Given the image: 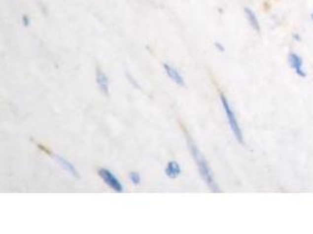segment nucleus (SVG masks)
I'll list each match as a JSON object with an SVG mask.
<instances>
[{
	"instance_id": "f257e3e1",
	"label": "nucleus",
	"mask_w": 313,
	"mask_h": 234,
	"mask_svg": "<svg viewBox=\"0 0 313 234\" xmlns=\"http://www.w3.org/2000/svg\"><path fill=\"white\" fill-rule=\"evenodd\" d=\"M187 144H188L189 151H190L191 156H193L195 164H196V167L198 168L200 176L203 179V182L206 183V185L209 187L212 192H221V189H219L218 184L216 183L212 170L210 168L209 164H208L207 159L204 158V156L202 152H201V150L197 148V145L195 144L194 140L189 137L188 134H187Z\"/></svg>"
},
{
	"instance_id": "f03ea898",
	"label": "nucleus",
	"mask_w": 313,
	"mask_h": 234,
	"mask_svg": "<svg viewBox=\"0 0 313 234\" xmlns=\"http://www.w3.org/2000/svg\"><path fill=\"white\" fill-rule=\"evenodd\" d=\"M219 98H221V103H222L223 110H224L225 117H227V121H228V123H229V127H230V129H231L232 135L235 136V138L237 139V142H240L241 144H243V143H244L243 131H242V129H241L240 123H238L236 114H235V111L232 110V107H231L230 102L228 101L227 96H225L224 94H221V95H219Z\"/></svg>"
},
{
	"instance_id": "7ed1b4c3",
	"label": "nucleus",
	"mask_w": 313,
	"mask_h": 234,
	"mask_svg": "<svg viewBox=\"0 0 313 234\" xmlns=\"http://www.w3.org/2000/svg\"><path fill=\"white\" fill-rule=\"evenodd\" d=\"M98 174H99V177H100L102 179V182L106 184V185L109 187V189L113 190V191H115V192L125 191V186H123V184L120 182L119 178H117L115 174L111 172L109 168H104V167L99 168Z\"/></svg>"
},
{
	"instance_id": "20e7f679",
	"label": "nucleus",
	"mask_w": 313,
	"mask_h": 234,
	"mask_svg": "<svg viewBox=\"0 0 313 234\" xmlns=\"http://www.w3.org/2000/svg\"><path fill=\"white\" fill-rule=\"evenodd\" d=\"M163 69H164V73L167 74V76H168L174 83H176L179 87L185 86V80L183 75L179 73L177 68H175L174 66L169 64H163Z\"/></svg>"
},
{
	"instance_id": "39448f33",
	"label": "nucleus",
	"mask_w": 313,
	"mask_h": 234,
	"mask_svg": "<svg viewBox=\"0 0 313 234\" xmlns=\"http://www.w3.org/2000/svg\"><path fill=\"white\" fill-rule=\"evenodd\" d=\"M287 61H289L290 67L296 71L297 75H299L300 77L306 76V73L303 67V59L300 58L299 55L294 54V53H291V54L289 55V59H287Z\"/></svg>"
},
{
	"instance_id": "423d86ee",
	"label": "nucleus",
	"mask_w": 313,
	"mask_h": 234,
	"mask_svg": "<svg viewBox=\"0 0 313 234\" xmlns=\"http://www.w3.org/2000/svg\"><path fill=\"white\" fill-rule=\"evenodd\" d=\"M52 157L55 159V162H57V163L60 165L65 171H66V172L72 174L73 177L79 178V172H77L75 167H74L70 161H67V159H65L64 157H61L60 155H57V154H52Z\"/></svg>"
},
{
	"instance_id": "0eeeda50",
	"label": "nucleus",
	"mask_w": 313,
	"mask_h": 234,
	"mask_svg": "<svg viewBox=\"0 0 313 234\" xmlns=\"http://www.w3.org/2000/svg\"><path fill=\"white\" fill-rule=\"evenodd\" d=\"M97 84L104 96H109V79L101 69L97 70Z\"/></svg>"
},
{
	"instance_id": "6e6552de",
	"label": "nucleus",
	"mask_w": 313,
	"mask_h": 234,
	"mask_svg": "<svg viewBox=\"0 0 313 234\" xmlns=\"http://www.w3.org/2000/svg\"><path fill=\"white\" fill-rule=\"evenodd\" d=\"M164 173H166L167 177L175 179V178H177L179 174L182 173L181 165L176 161H169L168 163H167L166 167H164Z\"/></svg>"
},
{
	"instance_id": "1a4fd4ad",
	"label": "nucleus",
	"mask_w": 313,
	"mask_h": 234,
	"mask_svg": "<svg viewBox=\"0 0 313 234\" xmlns=\"http://www.w3.org/2000/svg\"><path fill=\"white\" fill-rule=\"evenodd\" d=\"M244 13H245V17L247 19V21H249L250 26L252 27L256 32H260V25H259L258 18H257V15L255 14V12L249 7H245L244 8Z\"/></svg>"
},
{
	"instance_id": "9d476101",
	"label": "nucleus",
	"mask_w": 313,
	"mask_h": 234,
	"mask_svg": "<svg viewBox=\"0 0 313 234\" xmlns=\"http://www.w3.org/2000/svg\"><path fill=\"white\" fill-rule=\"evenodd\" d=\"M129 179H130V182L134 184V185H139V184L141 183L140 173L135 172V171H134V172H130L129 173Z\"/></svg>"
},
{
	"instance_id": "9b49d317",
	"label": "nucleus",
	"mask_w": 313,
	"mask_h": 234,
	"mask_svg": "<svg viewBox=\"0 0 313 234\" xmlns=\"http://www.w3.org/2000/svg\"><path fill=\"white\" fill-rule=\"evenodd\" d=\"M21 23H23V25L25 27H27V26H30V24H31V19L27 17V15H23V18H21Z\"/></svg>"
},
{
	"instance_id": "f8f14e48",
	"label": "nucleus",
	"mask_w": 313,
	"mask_h": 234,
	"mask_svg": "<svg viewBox=\"0 0 313 234\" xmlns=\"http://www.w3.org/2000/svg\"><path fill=\"white\" fill-rule=\"evenodd\" d=\"M215 47H216V49L218 52H221V53H223L225 51V48H224V46L222 45L221 42H215Z\"/></svg>"
},
{
	"instance_id": "ddd939ff",
	"label": "nucleus",
	"mask_w": 313,
	"mask_h": 234,
	"mask_svg": "<svg viewBox=\"0 0 313 234\" xmlns=\"http://www.w3.org/2000/svg\"><path fill=\"white\" fill-rule=\"evenodd\" d=\"M312 19H313V14H312Z\"/></svg>"
}]
</instances>
